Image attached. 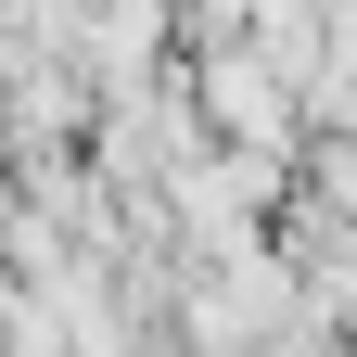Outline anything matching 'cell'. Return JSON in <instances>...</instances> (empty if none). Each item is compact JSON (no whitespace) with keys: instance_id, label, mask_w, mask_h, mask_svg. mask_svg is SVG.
I'll return each instance as SVG.
<instances>
[{"instance_id":"cell-1","label":"cell","mask_w":357,"mask_h":357,"mask_svg":"<svg viewBox=\"0 0 357 357\" xmlns=\"http://www.w3.org/2000/svg\"><path fill=\"white\" fill-rule=\"evenodd\" d=\"M204 115L243 128L255 153H281V141H294V77H268V52H217V64H204Z\"/></svg>"}]
</instances>
